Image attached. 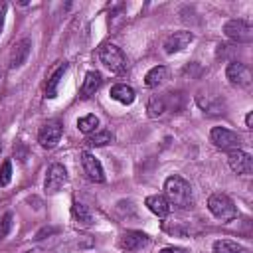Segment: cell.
<instances>
[{"label": "cell", "instance_id": "cell-15", "mask_svg": "<svg viewBox=\"0 0 253 253\" xmlns=\"http://www.w3.org/2000/svg\"><path fill=\"white\" fill-rule=\"evenodd\" d=\"M101 83H103V77H101L99 71H87V75H85V79H83V85H81V97H83V99L93 97V95L99 91Z\"/></svg>", "mask_w": 253, "mask_h": 253}, {"label": "cell", "instance_id": "cell-5", "mask_svg": "<svg viewBox=\"0 0 253 253\" xmlns=\"http://www.w3.org/2000/svg\"><path fill=\"white\" fill-rule=\"evenodd\" d=\"M210 138H211V142H213L217 148L227 150V152L237 150V148L241 146V136H239L237 132L225 128V126H213L211 132H210Z\"/></svg>", "mask_w": 253, "mask_h": 253}, {"label": "cell", "instance_id": "cell-18", "mask_svg": "<svg viewBox=\"0 0 253 253\" xmlns=\"http://www.w3.org/2000/svg\"><path fill=\"white\" fill-rule=\"evenodd\" d=\"M65 69H67V63L59 65V67L51 73V77L47 79V85H45V97H47V99H53V97L57 95V87H59V83H61V77H63Z\"/></svg>", "mask_w": 253, "mask_h": 253}, {"label": "cell", "instance_id": "cell-13", "mask_svg": "<svg viewBox=\"0 0 253 253\" xmlns=\"http://www.w3.org/2000/svg\"><path fill=\"white\" fill-rule=\"evenodd\" d=\"M30 49H32V42H30V38L20 40V42L14 45L12 53H10V69H18V67H22V65L26 63L28 55H30Z\"/></svg>", "mask_w": 253, "mask_h": 253}, {"label": "cell", "instance_id": "cell-17", "mask_svg": "<svg viewBox=\"0 0 253 253\" xmlns=\"http://www.w3.org/2000/svg\"><path fill=\"white\" fill-rule=\"evenodd\" d=\"M166 79H168V69H166L164 65H154V67L144 75V85L150 87V89H154V87L162 85Z\"/></svg>", "mask_w": 253, "mask_h": 253}, {"label": "cell", "instance_id": "cell-2", "mask_svg": "<svg viewBox=\"0 0 253 253\" xmlns=\"http://www.w3.org/2000/svg\"><path fill=\"white\" fill-rule=\"evenodd\" d=\"M99 59H101V63H103L107 69H111V71L117 73V75H121V73H125V71L128 69L126 55L123 53L121 47H117V45H113V43H105V45L99 49Z\"/></svg>", "mask_w": 253, "mask_h": 253}, {"label": "cell", "instance_id": "cell-8", "mask_svg": "<svg viewBox=\"0 0 253 253\" xmlns=\"http://www.w3.org/2000/svg\"><path fill=\"white\" fill-rule=\"evenodd\" d=\"M192 42H194V34L182 30V32H174V34H170V36L164 40L162 47H164V51H166L168 55H174V53L186 49Z\"/></svg>", "mask_w": 253, "mask_h": 253}, {"label": "cell", "instance_id": "cell-22", "mask_svg": "<svg viewBox=\"0 0 253 253\" xmlns=\"http://www.w3.org/2000/svg\"><path fill=\"white\" fill-rule=\"evenodd\" d=\"M73 217H75V221L81 223V225H91V223H93L91 211L87 210V206H83V204H79V202H73Z\"/></svg>", "mask_w": 253, "mask_h": 253}, {"label": "cell", "instance_id": "cell-16", "mask_svg": "<svg viewBox=\"0 0 253 253\" xmlns=\"http://www.w3.org/2000/svg\"><path fill=\"white\" fill-rule=\"evenodd\" d=\"M111 99H115V101H119L121 105H130L132 101H134V89L132 87H128V85H125V83H117V85H113L111 87Z\"/></svg>", "mask_w": 253, "mask_h": 253}, {"label": "cell", "instance_id": "cell-25", "mask_svg": "<svg viewBox=\"0 0 253 253\" xmlns=\"http://www.w3.org/2000/svg\"><path fill=\"white\" fill-rule=\"evenodd\" d=\"M10 225H12V213H6V215L2 217V229H0V237H4V235L8 233Z\"/></svg>", "mask_w": 253, "mask_h": 253}, {"label": "cell", "instance_id": "cell-28", "mask_svg": "<svg viewBox=\"0 0 253 253\" xmlns=\"http://www.w3.org/2000/svg\"><path fill=\"white\" fill-rule=\"evenodd\" d=\"M251 125H253V113L249 111V113H247V117H245V126H247V128H251Z\"/></svg>", "mask_w": 253, "mask_h": 253}, {"label": "cell", "instance_id": "cell-24", "mask_svg": "<svg viewBox=\"0 0 253 253\" xmlns=\"http://www.w3.org/2000/svg\"><path fill=\"white\" fill-rule=\"evenodd\" d=\"M10 180H12V162L6 160L0 166V186H8Z\"/></svg>", "mask_w": 253, "mask_h": 253}, {"label": "cell", "instance_id": "cell-12", "mask_svg": "<svg viewBox=\"0 0 253 253\" xmlns=\"http://www.w3.org/2000/svg\"><path fill=\"white\" fill-rule=\"evenodd\" d=\"M81 164H83V172L91 182H103L105 180V172L101 162L91 154V152H81Z\"/></svg>", "mask_w": 253, "mask_h": 253}, {"label": "cell", "instance_id": "cell-6", "mask_svg": "<svg viewBox=\"0 0 253 253\" xmlns=\"http://www.w3.org/2000/svg\"><path fill=\"white\" fill-rule=\"evenodd\" d=\"M225 77L235 87H249L251 85V71L241 61H229L225 67Z\"/></svg>", "mask_w": 253, "mask_h": 253}, {"label": "cell", "instance_id": "cell-26", "mask_svg": "<svg viewBox=\"0 0 253 253\" xmlns=\"http://www.w3.org/2000/svg\"><path fill=\"white\" fill-rule=\"evenodd\" d=\"M158 253H186L182 247H164V249H160Z\"/></svg>", "mask_w": 253, "mask_h": 253}, {"label": "cell", "instance_id": "cell-23", "mask_svg": "<svg viewBox=\"0 0 253 253\" xmlns=\"http://www.w3.org/2000/svg\"><path fill=\"white\" fill-rule=\"evenodd\" d=\"M97 126H99V119H97L95 115H85V117H81V119L77 121V128H79L83 134L95 132Z\"/></svg>", "mask_w": 253, "mask_h": 253}, {"label": "cell", "instance_id": "cell-1", "mask_svg": "<svg viewBox=\"0 0 253 253\" xmlns=\"http://www.w3.org/2000/svg\"><path fill=\"white\" fill-rule=\"evenodd\" d=\"M164 196L170 202V206L178 210H188L194 202L192 198V188L182 176H168L164 182Z\"/></svg>", "mask_w": 253, "mask_h": 253}, {"label": "cell", "instance_id": "cell-19", "mask_svg": "<svg viewBox=\"0 0 253 253\" xmlns=\"http://www.w3.org/2000/svg\"><path fill=\"white\" fill-rule=\"evenodd\" d=\"M146 111H148V117H152V119H158V117H162L166 111H168V105H166V99L164 97H152L150 101H148V107H146Z\"/></svg>", "mask_w": 253, "mask_h": 253}, {"label": "cell", "instance_id": "cell-4", "mask_svg": "<svg viewBox=\"0 0 253 253\" xmlns=\"http://www.w3.org/2000/svg\"><path fill=\"white\" fill-rule=\"evenodd\" d=\"M223 34L235 43H251L253 42V28L247 20H241V18L227 20L223 26Z\"/></svg>", "mask_w": 253, "mask_h": 253}, {"label": "cell", "instance_id": "cell-11", "mask_svg": "<svg viewBox=\"0 0 253 253\" xmlns=\"http://www.w3.org/2000/svg\"><path fill=\"white\" fill-rule=\"evenodd\" d=\"M144 245H148V235L142 233V231H125L121 237H119V247L126 253H134L138 249H142Z\"/></svg>", "mask_w": 253, "mask_h": 253}, {"label": "cell", "instance_id": "cell-20", "mask_svg": "<svg viewBox=\"0 0 253 253\" xmlns=\"http://www.w3.org/2000/svg\"><path fill=\"white\" fill-rule=\"evenodd\" d=\"M213 253H245V249L231 239H217L213 241Z\"/></svg>", "mask_w": 253, "mask_h": 253}, {"label": "cell", "instance_id": "cell-10", "mask_svg": "<svg viewBox=\"0 0 253 253\" xmlns=\"http://www.w3.org/2000/svg\"><path fill=\"white\" fill-rule=\"evenodd\" d=\"M67 182V170H65V166L63 164H51L49 168H47V174H45V190L49 192V194H55V192H59L61 188H63V184Z\"/></svg>", "mask_w": 253, "mask_h": 253}, {"label": "cell", "instance_id": "cell-9", "mask_svg": "<svg viewBox=\"0 0 253 253\" xmlns=\"http://www.w3.org/2000/svg\"><path fill=\"white\" fill-rule=\"evenodd\" d=\"M61 138V123L59 121H47L40 132H38V142L43 148H53Z\"/></svg>", "mask_w": 253, "mask_h": 253}, {"label": "cell", "instance_id": "cell-14", "mask_svg": "<svg viewBox=\"0 0 253 253\" xmlns=\"http://www.w3.org/2000/svg\"><path fill=\"white\" fill-rule=\"evenodd\" d=\"M144 204H146V208H148L154 215H158V217H166V215L170 213V210H172V206H170V202L166 200L164 194H152V196H148V198L144 200Z\"/></svg>", "mask_w": 253, "mask_h": 253}, {"label": "cell", "instance_id": "cell-29", "mask_svg": "<svg viewBox=\"0 0 253 253\" xmlns=\"http://www.w3.org/2000/svg\"><path fill=\"white\" fill-rule=\"evenodd\" d=\"M0 150H2V142H0Z\"/></svg>", "mask_w": 253, "mask_h": 253}, {"label": "cell", "instance_id": "cell-7", "mask_svg": "<svg viewBox=\"0 0 253 253\" xmlns=\"http://www.w3.org/2000/svg\"><path fill=\"white\" fill-rule=\"evenodd\" d=\"M227 162H229V168H231L235 174L249 176V174L253 172V158H251V154L243 152L241 148L227 152Z\"/></svg>", "mask_w": 253, "mask_h": 253}, {"label": "cell", "instance_id": "cell-3", "mask_svg": "<svg viewBox=\"0 0 253 253\" xmlns=\"http://www.w3.org/2000/svg\"><path fill=\"white\" fill-rule=\"evenodd\" d=\"M208 210L211 211V215H215L221 221H231L237 217V208L233 200L225 194H211L208 200Z\"/></svg>", "mask_w": 253, "mask_h": 253}, {"label": "cell", "instance_id": "cell-27", "mask_svg": "<svg viewBox=\"0 0 253 253\" xmlns=\"http://www.w3.org/2000/svg\"><path fill=\"white\" fill-rule=\"evenodd\" d=\"M4 16H6V4L2 2V4H0V34H2V30H4Z\"/></svg>", "mask_w": 253, "mask_h": 253}, {"label": "cell", "instance_id": "cell-21", "mask_svg": "<svg viewBox=\"0 0 253 253\" xmlns=\"http://www.w3.org/2000/svg\"><path fill=\"white\" fill-rule=\"evenodd\" d=\"M113 132L111 130H107V128H101V130H97V132H91L89 134V138H87V144H91V146H105V144H109V142H113Z\"/></svg>", "mask_w": 253, "mask_h": 253}]
</instances>
